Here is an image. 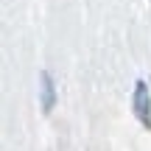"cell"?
<instances>
[{
	"mask_svg": "<svg viewBox=\"0 0 151 151\" xmlns=\"http://www.w3.org/2000/svg\"><path fill=\"white\" fill-rule=\"evenodd\" d=\"M132 106H134L137 120H140L146 129H151V92H148L146 81H137L134 84V101H132Z\"/></svg>",
	"mask_w": 151,
	"mask_h": 151,
	"instance_id": "1",
	"label": "cell"
},
{
	"mask_svg": "<svg viewBox=\"0 0 151 151\" xmlns=\"http://www.w3.org/2000/svg\"><path fill=\"white\" fill-rule=\"evenodd\" d=\"M39 98H42V112H50L56 104V87H53V78L48 73L39 76Z\"/></svg>",
	"mask_w": 151,
	"mask_h": 151,
	"instance_id": "2",
	"label": "cell"
}]
</instances>
